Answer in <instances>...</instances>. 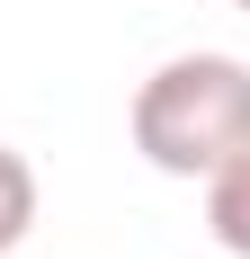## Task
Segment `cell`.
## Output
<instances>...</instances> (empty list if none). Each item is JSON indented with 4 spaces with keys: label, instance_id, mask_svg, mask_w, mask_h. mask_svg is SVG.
<instances>
[{
    "label": "cell",
    "instance_id": "6da1fadb",
    "mask_svg": "<svg viewBox=\"0 0 250 259\" xmlns=\"http://www.w3.org/2000/svg\"><path fill=\"white\" fill-rule=\"evenodd\" d=\"M134 152L161 179H215L250 152V63L241 54H170L125 107Z\"/></svg>",
    "mask_w": 250,
    "mask_h": 259
},
{
    "label": "cell",
    "instance_id": "3957f363",
    "mask_svg": "<svg viewBox=\"0 0 250 259\" xmlns=\"http://www.w3.org/2000/svg\"><path fill=\"white\" fill-rule=\"evenodd\" d=\"M27 233H36V170H27V152L0 143V259L18 250Z\"/></svg>",
    "mask_w": 250,
    "mask_h": 259
},
{
    "label": "cell",
    "instance_id": "277c9868",
    "mask_svg": "<svg viewBox=\"0 0 250 259\" xmlns=\"http://www.w3.org/2000/svg\"><path fill=\"white\" fill-rule=\"evenodd\" d=\"M232 9H241V18H250V0H232Z\"/></svg>",
    "mask_w": 250,
    "mask_h": 259
},
{
    "label": "cell",
    "instance_id": "7a4b0ae2",
    "mask_svg": "<svg viewBox=\"0 0 250 259\" xmlns=\"http://www.w3.org/2000/svg\"><path fill=\"white\" fill-rule=\"evenodd\" d=\"M205 233L224 241L232 259H250V152L224 161V170L205 179Z\"/></svg>",
    "mask_w": 250,
    "mask_h": 259
}]
</instances>
